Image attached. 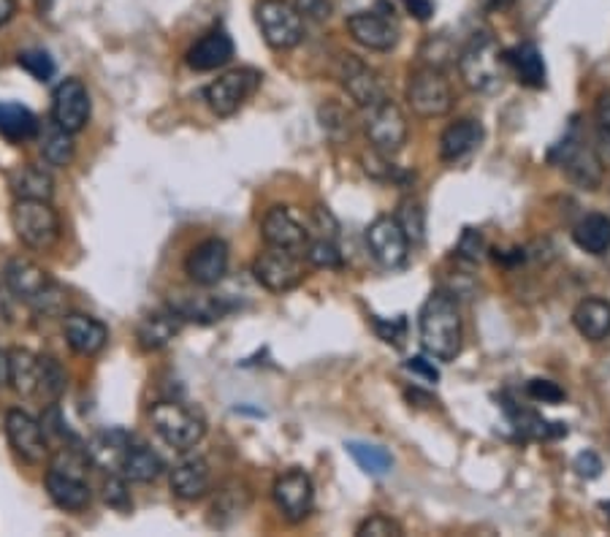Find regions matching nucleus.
Instances as JSON below:
<instances>
[{
    "mask_svg": "<svg viewBox=\"0 0 610 537\" xmlns=\"http://www.w3.org/2000/svg\"><path fill=\"white\" fill-rule=\"evenodd\" d=\"M90 456L85 448H60V453L52 459L46 470V494L57 507L69 513H82L93 499L87 483Z\"/></svg>",
    "mask_w": 610,
    "mask_h": 537,
    "instance_id": "nucleus-2",
    "label": "nucleus"
},
{
    "mask_svg": "<svg viewBox=\"0 0 610 537\" xmlns=\"http://www.w3.org/2000/svg\"><path fill=\"white\" fill-rule=\"evenodd\" d=\"M17 63H20L35 82H50L52 76H55V60L46 55L44 50L20 52Z\"/></svg>",
    "mask_w": 610,
    "mask_h": 537,
    "instance_id": "nucleus-40",
    "label": "nucleus"
},
{
    "mask_svg": "<svg viewBox=\"0 0 610 537\" xmlns=\"http://www.w3.org/2000/svg\"><path fill=\"white\" fill-rule=\"evenodd\" d=\"M348 30L358 44L372 52L393 50L399 41V25L380 11H356L348 17Z\"/></svg>",
    "mask_w": 610,
    "mask_h": 537,
    "instance_id": "nucleus-20",
    "label": "nucleus"
},
{
    "mask_svg": "<svg viewBox=\"0 0 610 537\" xmlns=\"http://www.w3.org/2000/svg\"><path fill=\"white\" fill-rule=\"evenodd\" d=\"M378 331L380 337L386 339V343H402L404 337V318H397L393 324H382V320H378Z\"/></svg>",
    "mask_w": 610,
    "mask_h": 537,
    "instance_id": "nucleus-50",
    "label": "nucleus"
},
{
    "mask_svg": "<svg viewBox=\"0 0 610 537\" xmlns=\"http://www.w3.org/2000/svg\"><path fill=\"white\" fill-rule=\"evenodd\" d=\"M63 334L71 350L80 356H98L109 343V328L93 315L71 313L63 318Z\"/></svg>",
    "mask_w": 610,
    "mask_h": 537,
    "instance_id": "nucleus-22",
    "label": "nucleus"
},
{
    "mask_svg": "<svg viewBox=\"0 0 610 537\" xmlns=\"http://www.w3.org/2000/svg\"><path fill=\"white\" fill-rule=\"evenodd\" d=\"M369 250H372L375 261L386 268L404 266L407 255H410V239L397 218H378L367 231Z\"/></svg>",
    "mask_w": 610,
    "mask_h": 537,
    "instance_id": "nucleus-19",
    "label": "nucleus"
},
{
    "mask_svg": "<svg viewBox=\"0 0 610 537\" xmlns=\"http://www.w3.org/2000/svg\"><path fill=\"white\" fill-rule=\"evenodd\" d=\"M597 134H600V145L606 147L610 155V93H602L600 101H597Z\"/></svg>",
    "mask_w": 610,
    "mask_h": 537,
    "instance_id": "nucleus-46",
    "label": "nucleus"
},
{
    "mask_svg": "<svg viewBox=\"0 0 610 537\" xmlns=\"http://www.w3.org/2000/svg\"><path fill=\"white\" fill-rule=\"evenodd\" d=\"M526 391H529V397L535 399V402H543V404H556L565 399V391H561L556 383H551V380H532V383L526 386Z\"/></svg>",
    "mask_w": 610,
    "mask_h": 537,
    "instance_id": "nucleus-45",
    "label": "nucleus"
},
{
    "mask_svg": "<svg viewBox=\"0 0 610 537\" xmlns=\"http://www.w3.org/2000/svg\"><path fill=\"white\" fill-rule=\"evenodd\" d=\"M6 438L14 448L17 456L28 464H41L50 456V440H46L44 427L25 410H9L6 413Z\"/></svg>",
    "mask_w": 610,
    "mask_h": 537,
    "instance_id": "nucleus-13",
    "label": "nucleus"
},
{
    "mask_svg": "<svg viewBox=\"0 0 610 537\" xmlns=\"http://www.w3.org/2000/svg\"><path fill=\"white\" fill-rule=\"evenodd\" d=\"M274 503H277L280 513L293 524L304 522L313 513L315 505V488L309 475L304 470H291V473L280 475L274 483Z\"/></svg>",
    "mask_w": 610,
    "mask_h": 537,
    "instance_id": "nucleus-17",
    "label": "nucleus"
},
{
    "mask_svg": "<svg viewBox=\"0 0 610 537\" xmlns=\"http://www.w3.org/2000/svg\"><path fill=\"white\" fill-rule=\"evenodd\" d=\"M307 261L318 268H339L343 266V253L334 244V239L318 236L315 242H307Z\"/></svg>",
    "mask_w": 610,
    "mask_h": 537,
    "instance_id": "nucleus-39",
    "label": "nucleus"
},
{
    "mask_svg": "<svg viewBox=\"0 0 610 537\" xmlns=\"http://www.w3.org/2000/svg\"><path fill=\"white\" fill-rule=\"evenodd\" d=\"M9 383V354L0 350V386Z\"/></svg>",
    "mask_w": 610,
    "mask_h": 537,
    "instance_id": "nucleus-53",
    "label": "nucleus"
},
{
    "mask_svg": "<svg viewBox=\"0 0 610 537\" xmlns=\"http://www.w3.org/2000/svg\"><path fill=\"white\" fill-rule=\"evenodd\" d=\"M261 80H263L261 71L233 69L203 90V98H207L209 109H212L214 115L231 117L236 115V112L248 104L250 95L261 87Z\"/></svg>",
    "mask_w": 610,
    "mask_h": 537,
    "instance_id": "nucleus-10",
    "label": "nucleus"
},
{
    "mask_svg": "<svg viewBox=\"0 0 610 537\" xmlns=\"http://www.w3.org/2000/svg\"><path fill=\"white\" fill-rule=\"evenodd\" d=\"M418 328H421V345L437 361H453L462 354V313H459L456 298L445 291H434L423 302L421 315H418Z\"/></svg>",
    "mask_w": 610,
    "mask_h": 537,
    "instance_id": "nucleus-1",
    "label": "nucleus"
},
{
    "mask_svg": "<svg viewBox=\"0 0 610 537\" xmlns=\"http://www.w3.org/2000/svg\"><path fill=\"white\" fill-rule=\"evenodd\" d=\"M41 136V152H44L46 164L52 166H69L71 160H74V134H69V130H63L60 125L52 119L50 125H44V130L39 128Z\"/></svg>",
    "mask_w": 610,
    "mask_h": 537,
    "instance_id": "nucleus-35",
    "label": "nucleus"
},
{
    "mask_svg": "<svg viewBox=\"0 0 610 537\" xmlns=\"http://www.w3.org/2000/svg\"><path fill=\"white\" fill-rule=\"evenodd\" d=\"M149 421L158 438L175 451H190L199 445L207 434V421L199 410L188 408L182 402H158L149 410Z\"/></svg>",
    "mask_w": 610,
    "mask_h": 537,
    "instance_id": "nucleus-5",
    "label": "nucleus"
},
{
    "mask_svg": "<svg viewBox=\"0 0 610 537\" xmlns=\"http://www.w3.org/2000/svg\"><path fill=\"white\" fill-rule=\"evenodd\" d=\"M407 104L421 117L448 115L453 106L451 82L445 80V74L437 65H423V69L410 74V82H407Z\"/></svg>",
    "mask_w": 610,
    "mask_h": 537,
    "instance_id": "nucleus-8",
    "label": "nucleus"
},
{
    "mask_svg": "<svg viewBox=\"0 0 610 537\" xmlns=\"http://www.w3.org/2000/svg\"><path fill=\"white\" fill-rule=\"evenodd\" d=\"M358 535H361V537H369V535H372V537L402 535V527H399L393 518H388V516H382V513H378V516H369L367 522L358 527Z\"/></svg>",
    "mask_w": 610,
    "mask_h": 537,
    "instance_id": "nucleus-44",
    "label": "nucleus"
},
{
    "mask_svg": "<svg viewBox=\"0 0 610 537\" xmlns=\"http://www.w3.org/2000/svg\"><path fill=\"white\" fill-rule=\"evenodd\" d=\"M505 410L511 415V421L516 423L518 434H524L529 440H551L559 438V434H567V427H561V423H548L546 418L532 413V410L516 408L513 402L505 404Z\"/></svg>",
    "mask_w": 610,
    "mask_h": 537,
    "instance_id": "nucleus-36",
    "label": "nucleus"
},
{
    "mask_svg": "<svg viewBox=\"0 0 610 537\" xmlns=\"http://www.w3.org/2000/svg\"><path fill=\"white\" fill-rule=\"evenodd\" d=\"M14 11H17V0H0V28L14 17Z\"/></svg>",
    "mask_w": 610,
    "mask_h": 537,
    "instance_id": "nucleus-52",
    "label": "nucleus"
},
{
    "mask_svg": "<svg viewBox=\"0 0 610 537\" xmlns=\"http://www.w3.org/2000/svg\"><path fill=\"white\" fill-rule=\"evenodd\" d=\"M551 158L561 169L567 171V177L576 185H581L586 190H597L602 182V164L597 158L595 147L589 145L586 134L581 130V123L572 119L570 128H567L565 139L559 141L554 149Z\"/></svg>",
    "mask_w": 610,
    "mask_h": 537,
    "instance_id": "nucleus-7",
    "label": "nucleus"
},
{
    "mask_svg": "<svg viewBox=\"0 0 610 537\" xmlns=\"http://www.w3.org/2000/svg\"><path fill=\"white\" fill-rule=\"evenodd\" d=\"M166 464L152 448L145 443H130L128 451H125L123 462H119V475L128 477L134 483H152L164 475Z\"/></svg>",
    "mask_w": 610,
    "mask_h": 537,
    "instance_id": "nucleus-27",
    "label": "nucleus"
},
{
    "mask_svg": "<svg viewBox=\"0 0 610 537\" xmlns=\"http://www.w3.org/2000/svg\"><path fill=\"white\" fill-rule=\"evenodd\" d=\"M52 6V0H39V11H46Z\"/></svg>",
    "mask_w": 610,
    "mask_h": 537,
    "instance_id": "nucleus-55",
    "label": "nucleus"
},
{
    "mask_svg": "<svg viewBox=\"0 0 610 537\" xmlns=\"http://www.w3.org/2000/svg\"><path fill=\"white\" fill-rule=\"evenodd\" d=\"M261 234L263 242L269 248H280V250H291V253H302L309 242V231L293 218V212L288 207H272L266 214H263L261 223Z\"/></svg>",
    "mask_w": 610,
    "mask_h": 537,
    "instance_id": "nucleus-21",
    "label": "nucleus"
},
{
    "mask_svg": "<svg viewBox=\"0 0 610 537\" xmlns=\"http://www.w3.org/2000/svg\"><path fill=\"white\" fill-rule=\"evenodd\" d=\"M229 261V244H225L223 239L212 236L203 239L201 244H196V248L190 250L188 261H185V272H188V277L193 280L199 288H212V285H218L220 280L225 277Z\"/></svg>",
    "mask_w": 610,
    "mask_h": 537,
    "instance_id": "nucleus-15",
    "label": "nucleus"
},
{
    "mask_svg": "<svg viewBox=\"0 0 610 537\" xmlns=\"http://www.w3.org/2000/svg\"><path fill=\"white\" fill-rule=\"evenodd\" d=\"M255 280L272 294H288L304 283V261L291 250L269 248L255 259L253 264Z\"/></svg>",
    "mask_w": 610,
    "mask_h": 537,
    "instance_id": "nucleus-11",
    "label": "nucleus"
},
{
    "mask_svg": "<svg viewBox=\"0 0 610 537\" xmlns=\"http://www.w3.org/2000/svg\"><path fill=\"white\" fill-rule=\"evenodd\" d=\"M507 55L488 33H475L459 55V74L475 93H496L507 80Z\"/></svg>",
    "mask_w": 610,
    "mask_h": 537,
    "instance_id": "nucleus-4",
    "label": "nucleus"
},
{
    "mask_svg": "<svg viewBox=\"0 0 610 537\" xmlns=\"http://www.w3.org/2000/svg\"><path fill=\"white\" fill-rule=\"evenodd\" d=\"M505 55L507 65L516 71L518 82H524L526 87H546V60L535 44H522Z\"/></svg>",
    "mask_w": 610,
    "mask_h": 537,
    "instance_id": "nucleus-32",
    "label": "nucleus"
},
{
    "mask_svg": "<svg viewBox=\"0 0 610 537\" xmlns=\"http://www.w3.org/2000/svg\"><path fill=\"white\" fill-rule=\"evenodd\" d=\"M348 453L353 459H356L358 467L364 470V473L369 475H386L388 470L393 467V459L391 453L386 451L382 445H372V443H358V440H350Z\"/></svg>",
    "mask_w": 610,
    "mask_h": 537,
    "instance_id": "nucleus-38",
    "label": "nucleus"
},
{
    "mask_svg": "<svg viewBox=\"0 0 610 537\" xmlns=\"http://www.w3.org/2000/svg\"><path fill=\"white\" fill-rule=\"evenodd\" d=\"M35 383H39V356L25 348L9 350V386L20 397H35Z\"/></svg>",
    "mask_w": 610,
    "mask_h": 537,
    "instance_id": "nucleus-34",
    "label": "nucleus"
},
{
    "mask_svg": "<svg viewBox=\"0 0 610 537\" xmlns=\"http://www.w3.org/2000/svg\"><path fill=\"white\" fill-rule=\"evenodd\" d=\"M255 20L272 50H293L304 39V17L298 14L296 6L285 0H261L255 9Z\"/></svg>",
    "mask_w": 610,
    "mask_h": 537,
    "instance_id": "nucleus-9",
    "label": "nucleus"
},
{
    "mask_svg": "<svg viewBox=\"0 0 610 537\" xmlns=\"http://www.w3.org/2000/svg\"><path fill=\"white\" fill-rule=\"evenodd\" d=\"M39 117L17 101H0V136L9 141H30L39 136Z\"/></svg>",
    "mask_w": 610,
    "mask_h": 537,
    "instance_id": "nucleus-29",
    "label": "nucleus"
},
{
    "mask_svg": "<svg viewBox=\"0 0 610 537\" xmlns=\"http://www.w3.org/2000/svg\"><path fill=\"white\" fill-rule=\"evenodd\" d=\"M3 283L17 302L28 304L39 315H60L65 309V291L60 288L50 272L28 259H14L6 264Z\"/></svg>",
    "mask_w": 610,
    "mask_h": 537,
    "instance_id": "nucleus-3",
    "label": "nucleus"
},
{
    "mask_svg": "<svg viewBox=\"0 0 610 537\" xmlns=\"http://www.w3.org/2000/svg\"><path fill=\"white\" fill-rule=\"evenodd\" d=\"M339 80H343L345 93H348L361 109H372V106H378L380 101L388 98L378 71L356 55L343 57V65H339Z\"/></svg>",
    "mask_w": 610,
    "mask_h": 537,
    "instance_id": "nucleus-16",
    "label": "nucleus"
},
{
    "mask_svg": "<svg viewBox=\"0 0 610 537\" xmlns=\"http://www.w3.org/2000/svg\"><path fill=\"white\" fill-rule=\"evenodd\" d=\"M578 248L589 255H606L610 250V218L608 214H586L572 229Z\"/></svg>",
    "mask_w": 610,
    "mask_h": 537,
    "instance_id": "nucleus-33",
    "label": "nucleus"
},
{
    "mask_svg": "<svg viewBox=\"0 0 610 537\" xmlns=\"http://www.w3.org/2000/svg\"><path fill=\"white\" fill-rule=\"evenodd\" d=\"M456 253H459V259L477 264V261L483 259V253H486V242H483V236L477 234L475 229H466L462 234V239H459Z\"/></svg>",
    "mask_w": 610,
    "mask_h": 537,
    "instance_id": "nucleus-43",
    "label": "nucleus"
},
{
    "mask_svg": "<svg viewBox=\"0 0 610 537\" xmlns=\"http://www.w3.org/2000/svg\"><path fill=\"white\" fill-rule=\"evenodd\" d=\"M404 6L412 11V14L418 17V20H429V17H432V11H434L432 0H404Z\"/></svg>",
    "mask_w": 610,
    "mask_h": 537,
    "instance_id": "nucleus-51",
    "label": "nucleus"
},
{
    "mask_svg": "<svg viewBox=\"0 0 610 537\" xmlns=\"http://www.w3.org/2000/svg\"><path fill=\"white\" fill-rule=\"evenodd\" d=\"M209 488H212V470H209L207 459H182V462L171 470V492H175L179 499L193 503V499L207 497Z\"/></svg>",
    "mask_w": 610,
    "mask_h": 537,
    "instance_id": "nucleus-23",
    "label": "nucleus"
},
{
    "mask_svg": "<svg viewBox=\"0 0 610 537\" xmlns=\"http://www.w3.org/2000/svg\"><path fill=\"white\" fill-rule=\"evenodd\" d=\"M65 391V369L60 367L55 356H39V383H35V399L44 404H57Z\"/></svg>",
    "mask_w": 610,
    "mask_h": 537,
    "instance_id": "nucleus-37",
    "label": "nucleus"
},
{
    "mask_svg": "<svg viewBox=\"0 0 610 537\" xmlns=\"http://www.w3.org/2000/svg\"><path fill=\"white\" fill-rule=\"evenodd\" d=\"M572 467H576V473L581 477H597V475H600V470H602V462H600V456H597L595 451H583V453H578L576 464H572Z\"/></svg>",
    "mask_w": 610,
    "mask_h": 537,
    "instance_id": "nucleus-48",
    "label": "nucleus"
},
{
    "mask_svg": "<svg viewBox=\"0 0 610 537\" xmlns=\"http://www.w3.org/2000/svg\"><path fill=\"white\" fill-rule=\"evenodd\" d=\"M179 328H182V320L171 309L169 313H149L136 328V339L145 350H160L177 337Z\"/></svg>",
    "mask_w": 610,
    "mask_h": 537,
    "instance_id": "nucleus-30",
    "label": "nucleus"
},
{
    "mask_svg": "<svg viewBox=\"0 0 610 537\" xmlns=\"http://www.w3.org/2000/svg\"><path fill=\"white\" fill-rule=\"evenodd\" d=\"M367 136L375 152L397 155L407 141V117L391 98L380 101L367 115Z\"/></svg>",
    "mask_w": 610,
    "mask_h": 537,
    "instance_id": "nucleus-12",
    "label": "nucleus"
},
{
    "mask_svg": "<svg viewBox=\"0 0 610 537\" xmlns=\"http://www.w3.org/2000/svg\"><path fill=\"white\" fill-rule=\"evenodd\" d=\"M90 112H93V104H90V93L82 80H65L55 87V95H52V119L69 134H80L85 130L90 123Z\"/></svg>",
    "mask_w": 610,
    "mask_h": 537,
    "instance_id": "nucleus-14",
    "label": "nucleus"
},
{
    "mask_svg": "<svg viewBox=\"0 0 610 537\" xmlns=\"http://www.w3.org/2000/svg\"><path fill=\"white\" fill-rule=\"evenodd\" d=\"M11 193L17 199H44L50 201L52 193H55V179L50 177V171H44L41 166H20L14 175L9 177Z\"/></svg>",
    "mask_w": 610,
    "mask_h": 537,
    "instance_id": "nucleus-31",
    "label": "nucleus"
},
{
    "mask_svg": "<svg viewBox=\"0 0 610 537\" xmlns=\"http://www.w3.org/2000/svg\"><path fill=\"white\" fill-rule=\"evenodd\" d=\"M130 443H134V434L125 432V429H104V432H98L90 440L85 451L90 456V464H98V467L119 473V462H123Z\"/></svg>",
    "mask_w": 610,
    "mask_h": 537,
    "instance_id": "nucleus-26",
    "label": "nucleus"
},
{
    "mask_svg": "<svg viewBox=\"0 0 610 537\" xmlns=\"http://www.w3.org/2000/svg\"><path fill=\"white\" fill-rule=\"evenodd\" d=\"M513 3H516V0H492L494 9H507V6H513Z\"/></svg>",
    "mask_w": 610,
    "mask_h": 537,
    "instance_id": "nucleus-54",
    "label": "nucleus"
},
{
    "mask_svg": "<svg viewBox=\"0 0 610 537\" xmlns=\"http://www.w3.org/2000/svg\"><path fill=\"white\" fill-rule=\"evenodd\" d=\"M483 141V125L472 117H462L445 128L440 139V155L445 164H456V160L466 158L472 149L481 147Z\"/></svg>",
    "mask_w": 610,
    "mask_h": 537,
    "instance_id": "nucleus-25",
    "label": "nucleus"
},
{
    "mask_svg": "<svg viewBox=\"0 0 610 537\" xmlns=\"http://www.w3.org/2000/svg\"><path fill=\"white\" fill-rule=\"evenodd\" d=\"M169 309L179 320L190 324H218L225 315L233 313V304L225 296L207 294V291H177L169 298Z\"/></svg>",
    "mask_w": 610,
    "mask_h": 537,
    "instance_id": "nucleus-18",
    "label": "nucleus"
},
{
    "mask_svg": "<svg viewBox=\"0 0 610 537\" xmlns=\"http://www.w3.org/2000/svg\"><path fill=\"white\" fill-rule=\"evenodd\" d=\"M572 324H576L578 334L589 343H602L610 337V302L606 298H583L572 313Z\"/></svg>",
    "mask_w": 610,
    "mask_h": 537,
    "instance_id": "nucleus-28",
    "label": "nucleus"
},
{
    "mask_svg": "<svg viewBox=\"0 0 610 537\" xmlns=\"http://www.w3.org/2000/svg\"><path fill=\"white\" fill-rule=\"evenodd\" d=\"M296 11L307 20L323 22L332 17V0H296Z\"/></svg>",
    "mask_w": 610,
    "mask_h": 537,
    "instance_id": "nucleus-47",
    "label": "nucleus"
},
{
    "mask_svg": "<svg viewBox=\"0 0 610 537\" xmlns=\"http://www.w3.org/2000/svg\"><path fill=\"white\" fill-rule=\"evenodd\" d=\"M104 503L109 507H115V510L125 513L134 507V499H130L128 492V477H123L119 473H112L104 481Z\"/></svg>",
    "mask_w": 610,
    "mask_h": 537,
    "instance_id": "nucleus-41",
    "label": "nucleus"
},
{
    "mask_svg": "<svg viewBox=\"0 0 610 537\" xmlns=\"http://www.w3.org/2000/svg\"><path fill=\"white\" fill-rule=\"evenodd\" d=\"M399 225L404 229V234L410 242H423V231H427V214L418 201H404L402 212H399Z\"/></svg>",
    "mask_w": 610,
    "mask_h": 537,
    "instance_id": "nucleus-42",
    "label": "nucleus"
},
{
    "mask_svg": "<svg viewBox=\"0 0 610 537\" xmlns=\"http://www.w3.org/2000/svg\"><path fill=\"white\" fill-rule=\"evenodd\" d=\"M11 229L28 248L50 250L60 239V214L44 199H17L11 207Z\"/></svg>",
    "mask_w": 610,
    "mask_h": 537,
    "instance_id": "nucleus-6",
    "label": "nucleus"
},
{
    "mask_svg": "<svg viewBox=\"0 0 610 537\" xmlns=\"http://www.w3.org/2000/svg\"><path fill=\"white\" fill-rule=\"evenodd\" d=\"M233 57V41L225 30L214 28L207 35H201L188 52V65L193 71H214L223 69Z\"/></svg>",
    "mask_w": 610,
    "mask_h": 537,
    "instance_id": "nucleus-24",
    "label": "nucleus"
},
{
    "mask_svg": "<svg viewBox=\"0 0 610 537\" xmlns=\"http://www.w3.org/2000/svg\"><path fill=\"white\" fill-rule=\"evenodd\" d=\"M404 367H407V372L421 375V378L427 380V383H437V380H440V372H437L434 364H432V361H427V358H423V356L410 358V361H407Z\"/></svg>",
    "mask_w": 610,
    "mask_h": 537,
    "instance_id": "nucleus-49",
    "label": "nucleus"
}]
</instances>
